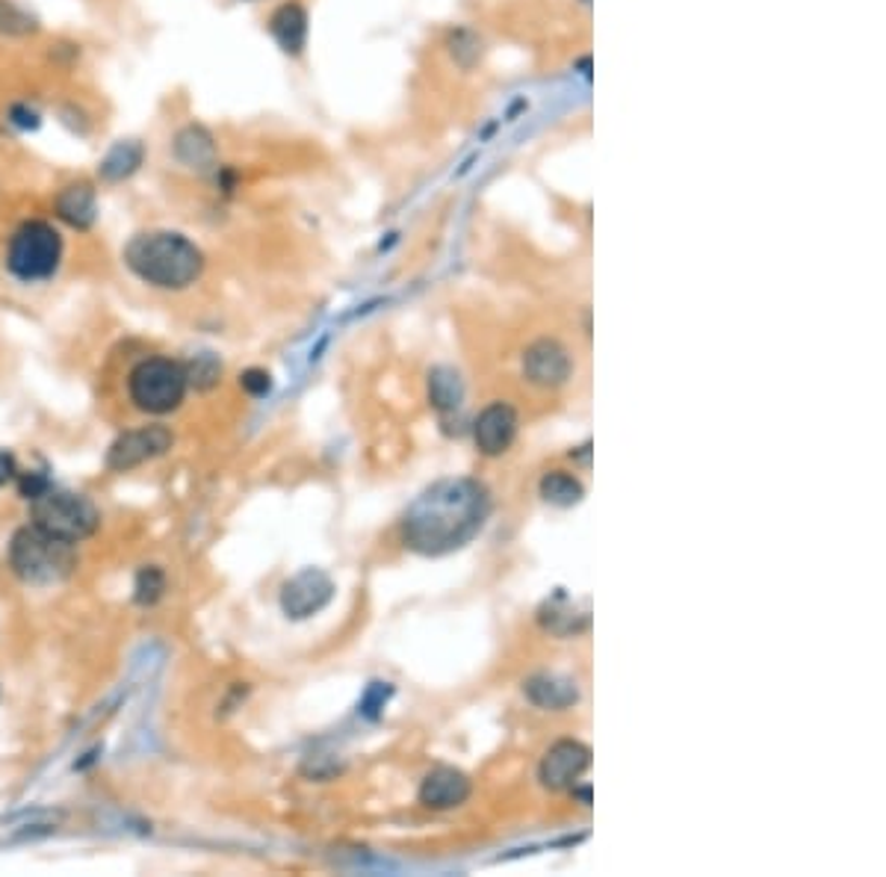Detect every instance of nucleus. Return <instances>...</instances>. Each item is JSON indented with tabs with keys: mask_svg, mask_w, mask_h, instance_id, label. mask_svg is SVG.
I'll list each match as a JSON object with an SVG mask.
<instances>
[{
	"mask_svg": "<svg viewBox=\"0 0 886 877\" xmlns=\"http://www.w3.org/2000/svg\"><path fill=\"white\" fill-rule=\"evenodd\" d=\"M39 33V18L15 0H0V36L3 39H27Z\"/></svg>",
	"mask_w": 886,
	"mask_h": 877,
	"instance_id": "aec40b11",
	"label": "nucleus"
},
{
	"mask_svg": "<svg viewBox=\"0 0 886 877\" xmlns=\"http://www.w3.org/2000/svg\"><path fill=\"white\" fill-rule=\"evenodd\" d=\"M10 565L27 585H54L77 567L75 544L48 536L39 526H24L10 541Z\"/></svg>",
	"mask_w": 886,
	"mask_h": 877,
	"instance_id": "7ed1b4c3",
	"label": "nucleus"
},
{
	"mask_svg": "<svg viewBox=\"0 0 886 877\" xmlns=\"http://www.w3.org/2000/svg\"><path fill=\"white\" fill-rule=\"evenodd\" d=\"M10 121L12 125H18L22 130H33V128H39V113H36L30 104H12Z\"/></svg>",
	"mask_w": 886,
	"mask_h": 877,
	"instance_id": "b1692460",
	"label": "nucleus"
},
{
	"mask_svg": "<svg viewBox=\"0 0 886 877\" xmlns=\"http://www.w3.org/2000/svg\"><path fill=\"white\" fill-rule=\"evenodd\" d=\"M491 517V493L476 479H447L428 488L402 520L406 546L423 556H447L471 544Z\"/></svg>",
	"mask_w": 886,
	"mask_h": 877,
	"instance_id": "f257e3e1",
	"label": "nucleus"
},
{
	"mask_svg": "<svg viewBox=\"0 0 886 877\" xmlns=\"http://www.w3.org/2000/svg\"><path fill=\"white\" fill-rule=\"evenodd\" d=\"M334 597V582L322 570L317 567H308L301 570L296 577L290 579L287 585L281 589V609L287 618L293 621H301V618H310L322 611Z\"/></svg>",
	"mask_w": 886,
	"mask_h": 877,
	"instance_id": "6e6552de",
	"label": "nucleus"
},
{
	"mask_svg": "<svg viewBox=\"0 0 886 877\" xmlns=\"http://www.w3.org/2000/svg\"><path fill=\"white\" fill-rule=\"evenodd\" d=\"M240 385L246 387L252 397H264V394H269V387H272V378L264 370H248L246 375H240Z\"/></svg>",
	"mask_w": 886,
	"mask_h": 877,
	"instance_id": "5701e85b",
	"label": "nucleus"
},
{
	"mask_svg": "<svg viewBox=\"0 0 886 877\" xmlns=\"http://www.w3.org/2000/svg\"><path fill=\"white\" fill-rule=\"evenodd\" d=\"M145 163V145L137 140H121L98 160V178L107 183H121L133 178Z\"/></svg>",
	"mask_w": 886,
	"mask_h": 877,
	"instance_id": "f3484780",
	"label": "nucleus"
},
{
	"mask_svg": "<svg viewBox=\"0 0 886 877\" xmlns=\"http://www.w3.org/2000/svg\"><path fill=\"white\" fill-rule=\"evenodd\" d=\"M98 508L86 496L72 491H51L44 488L33 496V526L44 529L48 536L63 538L68 544L84 541L98 529Z\"/></svg>",
	"mask_w": 886,
	"mask_h": 877,
	"instance_id": "423d86ee",
	"label": "nucleus"
},
{
	"mask_svg": "<svg viewBox=\"0 0 886 877\" xmlns=\"http://www.w3.org/2000/svg\"><path fill=\"white\" fill-rule=\"evenodd\" d=\"M125 267L149 287L187 289L202 279L204 255L187 234L145 231L125 246Z\"/></svg>",
	"mask_w": 886,
	"mask_h": 877,
	"instance_id": "f03ea898",
	"label": "nucleus"
},
{
	"mask_svg": "<svg viewBox=\"0 0 886 877\" xmlns=\"http://www.w3.org/2000/svg\"><path fill=\"white\" fill-rule=\"evenodd\" d=\"M517 411L509 402H491L476 420L473 438L485 455H502L517 438Z\"/></svg>",
	"mask_w": 886,
	"mask_h": 877,
	"instance_id": "9b49d317",
	"label": "nucleus"
},
{
	"mask_svg": "<svg viewBox=\"0 0 886 877\" xmlns=\"http://www.w3.org/2000/svg\"><path fill=\"white\" fill-rule=\"evenodd\" d=\"M591 769V750L582 745V741H574V738H562L555 741L553 748L547 750L544 760H541V769H538V777L544 783L547 789H570L577 786V781Z\"/></svg>",
	"mask_w": 886,
	"mask_h": 877,
	"instance_id": "1a4fd4ad",
	"label": "nucleus"
},
{
	"mask_svg": "<svg viewBox=\"0 0 886 877\" xmlns=\"http://www.w3.org/2000/svg\"><path fill=\"white\" fill-rule=\"evenodd\" d=\"M171 154L175 160L187 166V169H216V160H219V151H216V140L210 130L204 125H183L175 140H171Z\"/></svg>",
	"mask_w": 886,
	"mask_h": 877,
	"instance_id": "4468645a",
	"label": "nucleus"
},
{
	"mask_svg": "<svg viewBox=\"0 0 886 877\" xmlns=\"http://www.w3.org/2000/svg\"><path fill=\"white\" fill-rule=\"evenodd\" d=\"M570 370H574V361H570L567 349L558 340H550V337L535 340L524 354L526 378L538 387L565 385L570 378Z\"/></svg>",
	"mask_w": 886,
	"mask_h": 877,
	"instance_id": "9d476101",
	"label": "nucleus"
},
{
	"mask_svg": "<svg viewBox=\"0 0 886 877\" xmlns=\"http://www.w3.org/2000/svg\"><path fill=\"white\" fill-rule=\"evenodd\" d=\"M428 399L438 411H455L464 399V385L455 370L449 366H438L428 375Z\"/></svg>",
	"mask_w": 886,
	"mask_h": 877,
	"instance_id": "6ab92c4d",
	"label": "nucleus"
},
{
	"mask_svg": "<svg viewBox=\"0 0 886 877\" xmlns=\"http://www.w3.org/2000/svg\"><path fill=\"white\" fill-rule=\"evenodd\" d=\"M171 431L166 426H142L133 431H125L121 438L110 447L107 467L116 473H128L151 459H160L163 452L171 450Z\"/></svg>",
	"mask_w": 886,
	"mask_h": 877,
	"instance_id": "0eeeda50",
	"label": "nucleus"
},
{
	"mask_svg": "<svg viewBox=\"0 0 886 877\" xmlns=\"http://www.w3.org/2000/svg\"><path fill=\"white\" fill-rule=\"evenodd\" d=\"M449 54L461 68H473L481 56V39L471 30H455L449 36Z\"/></svg>",
	"mask_w": 886,
	"mask_h": 877,
	"instance_id": "412c9836",
	"label": "nucleus"
},
{
	"mask_svg": "<svg viewBox=\"0 0 886 877\" xmlns=\"http://www.w3.org/2000/svg\"><path fill=\"white\" fill-rule=\"evenodd\" d=\"M524 695L538 709H567L579 700V688L570 676L562 674H535L524 683Z\"/></svg>",
	"mask_w": 886,
	"mask_h": 877,
	"instance_id": "dca6fc26",
	"label": "nucleus"
},
{
	"mask_svg": "<svg viewBox=\"0 0 886 877\" xmlns=\"http://www.w3.org/2000/svg\"><path fill=\"white\" fill-rule=\"evenodd\" d=\"M12 476H15V459H12L10 452H0V488L10 481Z\"/></svg>",
	"mask_w": 886,
	"mask_h": 877,
	"instance_id": "393cba45",
	"label": "nucleus"
},
{
	"mask_svg": "<svg viewBox=\"0 0 886 877\" xmlns=\"http://www.w3.org/2000/svg\"><path fill=\"white\" fill-rule=\"evenodd\" d=\"M56 219L75 231H89L98 222V193L89 181L65 183L54 198Z\"/></svg>",
	"mask_w": 886,
	"mask_h": 877,
	"instance_id": "ddd939ff",
	"label": "nucleus"
},
{
	"mask_svg": "<svg viewBox=\"0 0 886 877\" xmlns=\"http://www.w3.org/2000/svg\"><path fill=\"white\" fill-rule=\"evenodd\" d=\"M471 798V777L459 769H435L420 783V803L428 810H452Z\"/></svg>",
	"mask_w": 886,
	"mask_h": 877,
	"instance_id": "f8f14e48",
	"label": "nucleus"
},
{
	"mask_svg": "<svg viewBox=\"0 0 886 877\" xmlns=\"http://www.w3.org/2000/svg\"><path fill=\"white\" fill-rule=\"evenodd\" d=\"M541 496H544L550 505H558V508H570L577 505L582 496H586V488L582 481L567 470H550L541 479Z\"/></svg>",
	"mask_w": 886,
	"mask_h": 877,
	"instance_id": "a211bd4d",
	"label": "nucleus"
},
{
	"mask_svg": "<svg viewBox=\"0 0 886 877\" xmlns=\"http://www.w3.org/2000/svg\"><path fill=\"white\" fill-rule=\"evenodd\" d=\"M65 257V240L51 222L27 219L15 228L7 246V269L24 284L54 279Z\"/></svg>",
	"mask_w": 886,
	"mask_h": 877,
	"instance_id": "20e7f679",
	"label": "nucleus"
},
{
	"mask_svg": "<svg viewBox=\"0 0 886 877\" xmlns=\"http://www.w3.org/2000/svg\"><path fill=\"white\" fill-rule=\"evenodd\" d=\"M166 589V577L157 567H145L137 579V599L139 603H154Z\"/></svg>",
	"mask_w": 886,
	"mask_h": 877,
	"instance_id": "4be33fe9",
	"label": "nucleus"
},
{
	"mask_svg": "<svg viewBox=\"0 0 886 877\" xmlns=\"http://www.w3.org/2000/svg\"><path fill=\"white\" fill-rule=\"evenodd\" d=\"M308 30V10L301 7L299 0H287L269 15V33H272L278 48L290 56H299L305 51Z\"/></svg>",
	"mask_w": 886,
	"mask_h": 877,
	"instance_id": "2eb2a0df",
	"label": "nucleus"
},
{
	"mask_svg": "<svg viewBox=\"0 0 886 877\" xmlns=\"http://www.w3.org/2000/svg\"><path fill=\"white\" fill-rule=\"evenodd\" d=\"M190 390L187 366L171 358H145L128 375L130 402L145 414H171L178 411Z\"/></svg>",
	"mask_w": 886,
	"mask_h": 877,
	"instance_id": "39448f33",
	"label": "nucleus"
}]
</instances>
